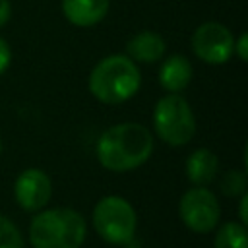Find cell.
I'll return each mask as SVG.
<instances>
[{
    "label": "cell",
    "instance_id": "30bf717a",
    "mask_svg": "<svg viewBox=\"0 0 248 248\" xmlns=\"http://www.w3.org/2000/svg\"><path fill=\"white\" fill-rule=\"evenodd\" d=\"M190 79H192V64L182 54H170L159 70V83L169 93L184 91Z\"/></svg>",
    "mask_w": 248,
    "mask_h": 248
},
{
    "label": "cell",
    "instance_id": "3957f363",
    "mask_svg": "<svg viewBox=\"0 0 248 248\" xmlns=\"http://www.w3.org/2000/svg\"><path fill=\"white\" fill-rule=\"evenodd\" d=\"M85 236V219L72 207L39 211L29 225V240L33 248H79Z\"/></svg>",
    "mask_w": 248,
    "mask_h": 248
},
{
    "label": "cell",
    "instance_id": "4fadbf2b",
    "mask_svg": "<svg viewBox=\"0 0 248 248\" xmlns=\"http://www.w3.org/2000/svg\"><path fill=\"white\" fill-rule=\"evenodd\" d=\"M213 248H248L246 225L229 221L221 225L213 238Z\"/></svg>",
    "mask_w": 248,
    "mask_h": 248
},
{
    "label": "cell",
    "instance_id": "5b68a950",
    "mask_svg": "<svg viewBox=\"0 0 248 248\" xmlns=\"http://www.w3.org/2000/svg\"><path fill=\"white\" fill-rule=\"evenodd\" d=\"M93 227L105 242L124 246L136 236L138 215L128 200L120 196H105L93 209Z\"/></svg>",
    "mask_w": 248,
    "mask_h": 248
},
{
    "label": "cell",
    "instance_id": "44dd1931",
    "mask_svg": "<svg viewBox=\"0 0 248 248\" xmlns=\"http://www.w3.org/2000/svg\"><path fill=\"white\" fill-rule=\"evenodd\" d=\"M0 153H2V140H0Z\"/></svg>",
    "mask_w": 248,
    "mask_h": 248
},
{
    "label": "cell",
    "instance_id": "ba28073f",
    "mask_svg": "<svg viewBox=\"0 0 248 248\" xmlns=\"http://www.w3.org/2000/svg\"><path fill=\"white\" fill-rule=\"evenodd\" d=\"M52 194L50 178L41 169H25L19 172L14 184V198L17 205L25 211H39L43 209Z\"/></svg>",
    "mask_w": 248,
    "mask_h": 248
},
{
    "label": "cell",
    "instance_id": "7a4b0ae2",
    "mask_svg": "<svg viewBox=\"0 0 248 248\" xmlns=\"http://www.w3.org/2000/svg\"><path fill=\"white\" fill-rule=\"evenodd\" d=\"M87 85L97 101L118 105L138 93L141 76L132 58H128L126 54H110L97 62V66L89 74Z\"/></svg>",
    "mask_w": 248,
    "mask_h": 248
},
{
    "label": "cell",
    "instance_id": "277c9868",
    "mask_svg": "<svg viewBox=\"0 0 248 248\" xmlns=\"http://www.w3.org/2000/svg\"><path fill=\"white\" fill-rule=\"evenodd\" d=\"M153 128L165 143L172 147L186 145L196 134V116L192 107L178 93L161 97L153 108Z\"/></svg>",
    "mask_w": 248,
    "mask_h": 248
},
{
    "label": "cell",
    "instance_id": "e0dca14e",
    "mask_svg": "<svg viewBox=\"0 0 248 248\" xmlns=\"http://www.w3.org/2000/svg\"><path fill=\"white\" fill-rule=\"evenodd\" d=\"M12 62V50H10V45L0 37V74H4L8 70Z\"/></svg>",
    "mask_w": 248,
    "mask_h": 248
},
{
    "label": "cell",
    "instance_id": "8fae6325",
    "mask_svg": "<svg viewBox=\"0 0 248 248\" xmlns=\"http://www.w3.org/2000/svg\"><path fill=\"white\" fill-rule=\"evenodd\" d=\"M165 50H167L165 39L155 31H140L126 45L128 58H132L134 62H145V64L159 60L165 54Z\"/></svg>",
    "mask_w": 248,
    "mask_h": 248
},
{
    "label": "cell",
    "instance_id": "ffe728a7",
    "mask_svg": "<svg viewBox=\"0 0 248 248\" xmlns=\"http://www.w3.org/2000/svg\"><path fill=\"white\" fill-rule=\"evenodd\" d=\"M124 248H143V246H140V244H134V240H132V242L124 244Z\"/></svg>",
    "mask_w": 248,
    "mask_h": 248
},
{
    "label": "cell",
    "instance_id": "9a60e30c",
    "mask_svg": "<svg viewBox=\"0 0 248 248\" xmlns=\"http://www.w3.org/2000/svg\"><path fill=\"white\" fill-rule=\"evenodd\" d=\"M0 248H23L19 229L4 215H0Z\"/></svg>",
    "mask_w": 248,
    "mask_h": 248
},
{
    "label": "cell",
    "instance_id": "7c38bea8",
    "mask_svg": "<svg viewBox=\"0 0 248 248\" xmlns=\"http://www.w3.org/2000/svg\"><path fill=\"white\" fill-rule=\"evenodd\" d=\"M217 169H219V159L207 147H200L192 151L190 157L186 159V176L194 186H207L209 182H213Z\"/></svg>",
    "mask_w": 248,
    "mask_h": 248
},
{
    "label": "cell",
    "instance_id": "52a82bcc",
    "mask_svg": "<svg viewBox=\"0 0 248 248\" xmlns=\"http://www.w3.org/2000/svg\"><path fill=\"white\" fill-rule=\"evenodd\" d=\"M234 37L229 27L219 21H205L192 35L194 54L207 64H223L232 56Z\"/></svg>",
    "mask_w": 248,
    "mask_h": 248
},
{
    "label": "cell",
    "instance_id": "9c48e42d",
    "mask_svg": "<svg viewBox=\"0 0 248 248\" xmlns=\"http://www.w3.org/2000/svg\"><path fill=\"white\" fill-rule=\"evenodd\" d=\"M110 0H62L66 19L76 27H91L105 19Z\"/></svg>",
    "mask_w": 248,
    "mask_h": 248
},
{
    "label": "cell",
    "instance_id": "6da1fadb",
    "mask_svg": "<svg viewBox=\"0 0 248 248\" xmlns=\"http://www.w3.org/2000/svg\"><path fill=\"white\" fill-rule=\"evenodd\" d=\"M153 153V134L138 122H120L107 128L97 140V159L112 172L141 167Z\"/></svg>",
    "mask_w": 248,
    "mask_h": 248
},
{
    "label": "cell",
    "instance_id": "d6986e66",
    "mask_svg": "<svg viewBox=\"0 0 248 248\" xmlns=\"http://www.w3.org/2000/svg\"><path fill=\"white\" fill-rule=\"evenodd\" d=\"M246 207H248V194L244 192L240 196V205H238V213H240V223L242 225L248 223V211H246Z\"/></svg>",
    "mask_w": 248,
    "mask_h": 248
},
{
    "label": "cell",
    "instance_id": "ac0fdd59",
    "mask_svg": "<svg viewBox=\"0 0 248 248\" xmlns=\"http://www.w3.org/2000/svg\"><path fill=\"white\" fill-rule=\"evenodd\" d=\"M12 17V6L8 0H0V27H4Z\"/></svg>",
    "mask_w": 248,
    "mask_h": 248
},
{
    "label": "cell",
    "instance_id": "2e32d148",
    "mask_svg": "<svg viewBox=\"0 0 248 248\" xmlns=\"http://www.w3.org/2000/svg\"><path fill=\"white\" fill-rule=\"evenodd\" d=\"M232 54H236L242 62L248 60V35L246 33H240L234 43H232Z\"/></svg>",
    "mask_w": 248,
    "mask_h": 248
},
{
    "label": "cell",
    "instance_id": "5bb4252c",
    "mask_svg": "<svg viewBox=\"0 0 248 248\" xmlns=\"http://www.w3.org/2000/svg\"><path fill=\"white\" fill-rule=\"evenodd\" d=\"M221 192L229 198L242 196L246 192V172L244 170H229L221 180Z\"/></svg>",
    "mask_w": 248,
    "mask_h": 248
},
{
    "label": "cell",
    "instance_id": "8992f818",
    "mask_svg": "<svg viewBox=\"0 0 248 248\" xmlns=\"http://www.w3.org/2000/svg\"><path fill=\"white\" fill-rule=\"evenodd\" d=\"M178 215L190 231L209 232L217 227L221 209L211 190H207L205 186H194L182 194L178 203Z\"/></svg>",
    "mask_w": 248,
    "mask_h": 248
}]
</instances>
